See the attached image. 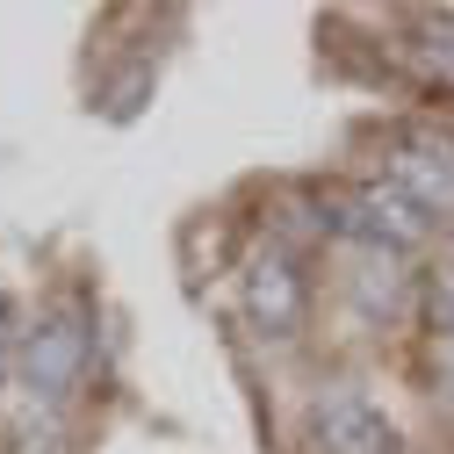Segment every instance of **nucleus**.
Masks as SVG:
<instances>
[{
	"mask_svg": "<svg viewBox=\"0 0 454 454\" xmlns=\"http://www.w3.org/2000/svg\"><path fill=\"white\" fill-rule=\"evenodd\" d=\"M317 209H325V231L361 239V246H382V253H419V246L433 239V216L396 188V181L332 188V195H317Z\"/></svg>",
	"mask_w": 454,
	"mask_h": 454,
	"instance_id": "obj_1",
	"label": "nucleus"
},
{
	"mask_svg": "<svg viewBox=\"0 0 454 454\" xmlns=\"http://www.w3.org/2000/svg\"><path fill=\"white\" fill-rule=\"evenodd\" d=\"M87 361H94V317L73 296L66 310H51L22 339V389L36 396V404H66V396L80 389V375H87Z\"/></svg>",
	"mask_w": 454,
	"mask_h": 454,
	"instance_id": "obj_2",
	"label": "nucleus"
},
{
	"mask_svg": "<svg viewBox=\"0 0 454 454\" xmlns=\"http://www.w3.org/2000/svg\"><path fill=\"white\" fill-rule=\"evenodd\" d=\"M310 447L317 454H404V440H396V426L368 404V396L354 382H325L310 396Z\"/></svg>",
	"mask_w": 454,
	"mask_h": 454,
	"instance_id": "obj_3",
	"label": "nucleus"
},
{
	"mask_svg": "<svg viewBox=\"0 0 454 454\" xmlns=\"http://www.w3.org/2000/svg\"><path fill=\"white\" fill-rule=\"evenodd\" d=\"M382 166H389L382 181H396L426 216H454V137H447V130H433V123H404V130L389 137Z\"/></svg>",
	"mask_w": 454,
	"mask_h": 454,
	"instance_id": "obj_4",
	"label": "nucleus"
},
{
	"mask_svg": "<svg viewBox=\"0 0 454 454\" xmlns=\"http://www.w3.org/2000/svg\"><path fill=\"white\" fill-rule=\"evenodd\" d=\"M246 317L260 339H296L303 317H310V281H303V260L289 246H267L246 260Z\"/></svg>",
	"mask_w": 454,
	"mask_h": 454,
	"instance_id": "obj_5",
	"label": "nucleus"
},
{
	"mask_svg": "<svg viewBox=\"0 0 454 454\" xmlns=\"http://www.w3.org/2000/svg\"><path fill=\"white\" fill-rule=\"evenodd\" d=\"M404 73L433 94H454V15H426L404 36Z\"/></svg>",
	"mask_w": 454,
	"mask_h": 454,
	"instance_id": "obj_6",
	"label": "nucleus"
},
{
	"mask_svg": "<svg viewBox=\"0 0 454 454\" xmlns=\"http://www.w3.org/2000/svg\"><path fill=\"white\" fill-rule=\"evenodd\" d=\"M426 382L454 411V274H433V317H426Z\"/></svg>",
	"mask_w": 454,
	"mask_h": 454,
	"instance_id": "obj_7",
	"label": "nucleus"
},
{
	"mask_svg": "<svg viewBox=\"0 0 454 454\" xmlns=\"http://www.w3.org/2000/svg\"><path fill=\"white\" fill-rule=\"evenodd\" d=\"M145 94H152V73L137 66V73H130V80H123L116 94H108V116H116V123H130V116H137V108H145Z\"/></svg>",
	"mask_w": 454,
	"mask_h": 454,
	"instance_id": "obj_8",
	"label": "nucleus"
}]
</instances>
